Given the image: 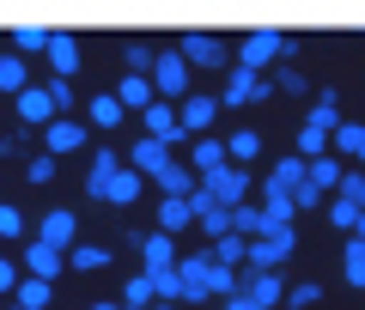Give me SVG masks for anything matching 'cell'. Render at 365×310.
Returning <instances> with one entry per match:
<instances>
[{
	"label": "cell",
	"mask_w": 365,
	"mask_h": 310,
	"mask_svg": "<svg viewBox=\"0 0 365 310\" xmlns=\"http://www.w3.org/2000/svg\"><path fill=\"white\" fill-rule=\"evenodd\" d=\"M292 55H299V43L280 37V31H250L237 43V67H250V73H268L274 61H292Z\"/></svg>",
	"instance_id": "6da1fadb"
},
{
	"label": "cell",
	"mask_w": 365,
	"mask_h": 310,
	"mask_svg": "<svg viewBox=\"0 0 365 310\" xmlns=\"http://www.w3.org/2000/svg\"><path fill=\"white\" fill-rule=\"evenodd\" d=\"M177 55L189 67H225V73H232V49H225V37H213V31H182L177 37Z\"/></svg>",
	"instance_id": "7a4b0ae2"
},
{
	"label": "cell",
	"mask_w": 365,
	"mask_h": 310,
	"mask_svg": "<svg viewBox=\"0 0 365 310\" xmlns=\"http://www.w3.org/2000/svg\"><path fill=\"white\" fill-rule=\"evenodd\" d=\"M292 249H299V232H292V225H274L268 237H256V244H250V268L268 274V268H280Z\"/></svg>",
	"instance_id": "3957f363"
},
{
	"label": "cell",
	"mask_w": 365,
	"mask_h": 310,
	"mask_svg": "<svg viewBox=\"0 0 365 310\" xmlns=\"http://www.w3.org/2000/svg\"><path fill=\"white\" fill-rule=\"evenodd\" d=\"M153 91H158L165 103H182V98H189V61H182L177 49L158 55V67H153Z\"/></svg>",
	"instance_id": "277c9868"
},
{
	"label": "cell",
	"mask_w": 365,
	"mask_h": 310,
	"mask_svg": "<svg viewBox=\"0 0 365 310\" xmlns=\"http://www.w3.org/2000/svg\"><path fill=\"white\" fill-rule=\"evenodd\" d=\"M201 189H207L220 207H244L250 201V170L244 165H225V170H213V177H201Z\"/></svg>",
	"instance_id": "5b68a950"
},
{
	"label": "cell",
	"mask_w": 365,
	"mask_h": 310,
	"mask_svg": "<svg viewBox=\"0 0 365 310\" xmlns=\"http://www.w3.org/2000/svg\"><path fill=\"white\" fill-rule=\"evenodd\" d=\"M182 304H201V298H213V256L201 249V256H182Z\"/></svg>",
	"instance_id": "8992f818"
},
{
	"label": "cell",
	"mask_w": 365,
	"mask_h": 310,
	"mask_svg": "<svg viewBox=\"0 0 365 310\" xmlns=\"http://www.w3.org/2000/svg\"><path fill=\"white\" fill-rule=\"evenodd\" d=\"M86 140H91V128H86V122H73V116H55L49 128H43V146H49V158H67V153H79Z\"/></svg>",
	"instance_id": "52a82bcc"
},
{
	"label": "cell",
	"mask_w": 365,
	"mask_h": 310,
	"mask_svg": "<svg viewBox=\"0 0 365 310\" xmlns=\"http://www.w3.org/2000/svg\"><path fill=\"white\" fill-rule=\"evenodd\" d=\"M287 292H292V286L287 280H280V274H256V268H244V298H250V304H262V310H274V304H287Z\"/></svg>",
	"instance_id": "ba28073f"
},
{
	"label": "cell",
	"mask_w": 365,
	"mask_h": 310,
	"mask_svg": "<svg viewBox=\"0 0 365 310\" xmlns=\"http://www.w3.org/2000/svg\"><path fill=\"white\" fill-rule=\"evenodd\" d=\"M146 134H153V140H165V146L189 140V128H182V110H177V103H165V98H158L153 110H146Z\"/></svg>",
	"instance_id": "9c48e42d"
},
{
	"label": "cell",
	"mask_w": 365,
	"mask_h": 310,
	"mask_svg": "<svg viewBox=\"0 0 365 310\" xmlns=\"http://www.w3.org/2000/svg\"><path fill=\"white\" fill-rule=\"evenodd\" d=\"M79 219H73V213H67V207H55V213H43V225H37V237H43V244H49V249H61V256H67V249H73L79 244Z\"/></svg>",
	"instance_id": "30bf717a"
},
{
	"label": "cell",
	"mask_w": 365,
	"mask_h": 310,
	"mask_svg": "<svg viewBox=\"0 0 365 310\" xmlns=\"http://www.w3.org/2000/svg\"><path fill=\"white\" fill-rule=\"evenodd\" d=\"M177 110H182V128H189V140H207V122L220 116V98H201V91H189Z\"/></svg>",
	"instance_id": "8fae6325"
},
{
	"label": "cell",
	"mask_w": 365,
	"mask_h": 310,
	"mask_svg": "<svg viewBox=\"0 0 365 310\" xmlns=\"http://www.w3.org/2000/svg\"><path fill=\"white\" fill-rule=\"evenodd\" d=\"M61 268H67L61 249H49L43 237H31V244H25V274H31V280H49L55 286V274H61Z\"/></svg>",
	"instance_id": "7c38bea8"
},
{
	"label": "cell",
	"mask_w": 365,
	"mask_h": 310,
	"mask_svg": "<svg viewBox=\"0 0 365 310\" xmlns=\"http://www.w3.org/2000/svg\"><path fill=\"white\" fill-rule=\"evenodd\" d=\"M165 165H170V146H165V140H153V134H140V140H134V153H128V170H140V177L153 182Z\"/></svg>",
	"instance_id": "4fadbf2b"
},
{
	"label": "cell",
	"mask_w": 365,
	"mask_h": 310,
	"mask_svg": "<svg viewBox=\"0 0 365 310\" xmlns=\"http://www.w3.org/2000/svg\"><path fill=\"white\" fill-rule=\"evenodd\" d=\"M256 91H262V73H250V67H232V73H225V86H220V110L256 103Z\"/></svg>",
	"instance_id": "5bb4252c"
},
{
	"label": "cell",
	"mask_w": 365,
	"mask_h": 310,
	"mask_svg": "<svg viewBox=\"0 0 365 310\" xmlns=\"http://www.w3.org/2000/svg\"><path fill=\"white\" fill-rule=\"evenodd\" d=\"M122 170H128V165L116 158V146H98V153H91V177H86V189L98 195V201H104V195H110V182H116Z\"/></svg>",
	"instance_id": "9a60e30c"
},
{
	"label": "cell",
	"mask_w": 365,
	"mask_h": 310,
	"mask_svg": "<svg viewBox=\"0 0 365 310\" xmlns=\"http://www.w3.org/2000/svg\"><path fill=\"white\" fill-rule=\"evenodd\" d=\"M13 103H19V122H25V128H49V122L61 116V110H55V98H49L43 86H31L25 98H13Z\"/></svg>",
	"instance_id": "2e32d148"
},
{
	"label": "cell",
	"mask_w": 365,
	"mask_h": 310,
	"mask_svg": "<svg viewBox=\"0 0 365 310\" xmlns=\"http://www.w3.org/2000/svg\"><path fill=\"white\" fill-rule=\"evenodd\" d=\"M140 262H146V274H170V268H182V256H177V237L153 232V237H146V249H140Z\"/></svg>",
	"instance_id": "e0dca14e"
},
{
	"label": "cell",
	"mask_w": 365,
	"mask_h": 310,
	"mask_svg": "<svg viewBox=\"0 0 365 310\" xmlns=\"http://www.w3.org/2000/svg\"><path fill=\"white\" fill-rule=\"evenodd\" d=\"M225 165H232V153H225V140H220V134L195 140V153H189V170H195V177H213V170H225Z\"/></svg>",
	"instance_id": "ac0fdd59"
},
{
	"label": "cell",
	"mask_w": 365,
	"mask_h": 310,
	"mask_svg": "<svg viewBox=\"0 0 365 310\" xmlns=\"http://www.w3.org/2000/svg\"><path fill=\"white\" fill-rule=\"evenodd\" d=\"M73 73H79V43L67 31H55L49 37V79H73Z\"/></svg>",
	"instance_id": "d6986e66"
},
{
	"label": "cell",
	"mask_w": 365,
	"mask_h": 310,
	"mask_svg": "<svg viewBox=\"0 0 365 310\" xmlns=\"http://www.w3.org/2000/svg\"><path fill=\"white\" fill-rule=\"evenodd\" d=\"M116 98H122V110H140V116H146V110L158 103V91H153V79H146V73H122Z\"/></svg>",
	"instance_id": "ffe728a7"
},
{
	"label": "cell",
	"mask_w": 365,
	"mask_h": 310,
	"mask_svg": "<svg viewBox=\"0 0 365 310\" xmlns=\"http://www.w3.org/2000/svg\"><path fill=\"white\" fill-rule=\"evenodd\" d=\"M262 213H268V225H292V219H299V195L268 182V189H262Z\"/></svg>",
	"instance_id": "44dd1931"
},
{
	"label": "cell",
	"mask_w": 365,
	"mask_h": 310,
	"mask_svg": "<svg viewBox=\"0 0 365 310\" xmlns=\"http://www.w3.org/2000/svg\"><path fill=\"white\" fill-rule=\"evenodd\" d=\"M153 182H158V189H165V195H177V201H189V195L201 189V177H195V170H189V165H177V158H170V165L158 170Z\"/></svg>",
	"instance_id": "7402d4cb"
},
{
	"label": "cell",
	"mask_w": 365,
	"mask_h": 310,
	"mask_svg": "<svg viewBox=\"0 0 365 310\" xmlns=\"http://www.w3.org/2000/svg\"><path fill=\"white\" fill-rule=\"evenodd\" d=\"M232 232H237V237H250V244L274 232V225H268V213H262V201H244V207H232Z\"/></svg>",
	"instance_id": "603a6c76"
},
{
	"label": "cell",
	"mask_w": 365,
	"mask_h": 310,
	"mask_svg": "<svg viewBox=\"0 0 365 310\" xmlns=\"http://www.w3.org/2000/svg\"><path fill=\"white\" fill-rule=\"evenodd\" d=\"M158 232H165V237H177L182 232V225H195V207H189V201H177V195H165V201H158Z\"/></svg>",
	"instance_id": "cb8c5ba5"
},
{
	"label": "cell",
	"mask_w": 365,
	"mask_h": 310,
	"mask_svg": "<svg viewBox=\"0 0 365 310\" xmlns=\"http://www.w3.org/2000/svg\"><path fill=\"white\" fill-rule=\"evenodd\" d=\"M0 91H6V98H25V91H31L25 55H0Z\"/></svg>",
	"instance_id": "d4e9b609"
},
{
	"label": "cell",
	"mask_w": 365,
	"mask_h": 310,
	"mask_svg": "<svg viewBox=\"0 0 365 310\" xmlns=\"http://www.w3.org/2000/svg\"><path fill=\"white\" fill-rule=\"evenodd\" d=\"M304 177H311V165H304L299 153L274 158V170H268V182H274V189H292V195H299V182H304Z\"/></svg>",
	"instance_id": "484cf974"
},
{
	"label": "cell",
	"mask_w": 365,
	"mask_h": 310,
	"mask_svg": "<svg viewBox=\"0 0 365 310\" xmlns=\"http://www.w3.org/2000/svg\"><path fill=\"white\" fill-rule=\"evenodd\" d=\"M213 262H220V268H250V237L225 232L220 244H213Z\"/></svg>",
	"instance_id": "4316f807"
},
{
	"label": "cell",
	"mask_w": 365,
	"mask_h": 310,
	"mask_svg": "<svg viewBox=\"0 0 365 310\" xmlns=\"http://www.w3.org/2000/svg\"><path fill=\"white\" fill-rule=\"evenodd\" d=\"M335 153L353 158V165H365V122H341L335 128Z\"/></svg>",
	"instance_id": "83f0119b"
},
{
	"label": "cell",
	"mask_w": 365,
	"mask_h": 310,
	"mask_svg": "<svg viewBox=\"0 0 365 310\" xmlns=\"http://www.w3.org/2000/svg\"><path fill=\"white\" fill-rule=\"evenodd\" d=\"M311 128H323V134H335L341 128V103H335V91H317V103H311Z\"/></svg>",
	"instance_id": "f1b7e54d"
},
{
	"label": "cell",
	"mask_w": 365,
	"mask_h": 310,
	"mask_svg": "<svg viewBox=\"0 0 365 310\" xmlns=\"http://www.w3.org/2000/svg\"><path fill=\"white\" fill-rule=\"evenodd\" d=\"M49 292H55L49 280H31V274H25L19 292H13V304H19V310H49Z\"/></svg>",
	"instance_id": "f546056e"
},
{
	"label": "cell",
	"mask_w": 365,
	"mask_h": 310,
	"mask_svg": "<svg viewBox=\"0 0 365 310\" xmlns=\"http://www.w3.org/2000/svg\"><path fill=\"white\" fill-rule=\"evenodd\" d=\"M122 116H128V110H122V98H116V91L91 98V128H122Z\"/></svg>",
	"instance_id": "4dcf8cb0"
},
{
	"label": "cell",
	"mask_w": 365,
	"mask_h": 310,
	"mask_svg": "<svg viewBox=\"0 0 365 310\" xmlns=\"http://www.w3.org/2000/svg\"><path fill=\"white\" fill-rule=\"evenodd\" d=\"M49 37L55 31H43V25H19L13 31V55H49Z\"/></svg>",
	"instance_id": "1f68e13d"
},
{
	"label": "cell",
	"mask_w": 365,
	"mask_h": 310,
	"mask_svg": "<svg viewBox=\"0 0 365 310\" xmlns=\"http://www.w3.org/2000/svg\"><path fill=\"white\" fill-rule=\"evenodd\" d=\"M122 304H134V310H153V304H158V286H153V274H134V280L122 286Z\"/></svg>",
	"instance_id": "d6a6232c"
},
{
	"label": "cell",
	"mask_w": 365,
	"mask_h": 310,
	"mask_svg": "<svg viewBox=\"0 0 365 310\" xmlns=\"http://www.w3.org/2000/svg\"><path fill=\"white\" fill-rule=\"evenodd\" d=\"M140 189H146V177H140V170H122V177L110 182V195H104V201H116V207H134V201H140Z\"/></svg>",
	"instance_id": "836d02e7"
},
{
	"label": "cell",
	"mask_w": 365,
	"mask_h": 310,
	"mask_svg": "<svg viewBox=\"0 0 365 310\" xmlns=\"http://www.w3.org/2000/svg\"><path fill=\"white\" fill-rule=\"evenodd\" d=\"M104 262H110V249H98V244H73V249H67V268H73V274H98Z\"/></svg>",
	"instance_id": "e575fe53"
},
{
	"label": "cell",
	"mask_w": 365,
	"mask_h": 310,
	"mask_svg": "<svg viewBox=\"0 0 365 310\" xmlns=\"http://www.w3.org/2000/svg\"><path fill=\"white\" fill-rule=\"evenodd\" d=\"M122 67H128V73H146V79H153V67H158V55H153V43H140V37H134L128 49H122Z\"/></svg>",
	"instance_id": "d590c367"
},
{
	"label": "cell",
	"mask_w": 365,
	"mask_h": 310,
	"mask_svg": "<svg viewBox=\"0 0 365 310\" xmlns=\"http://www.w3.org/2000/svg\"><path fill=\"white\" fill-rule=\"evenodd\" d=\"M341 177H347V170H341V158H335V153H329V158H317V165H311V182H317L323 195H335V189H341Z\"/></svg>",
	"instance_id": "8d00e7d4"
},
{
	"label": "cell",
	"mask_w": 365,
	"mask_h": 310,
	"mask_svg": "<svg viewBox=\"0 0 365 310\" xmlns=\"http://www.w3.org/2000/svg\"><path fill=\"white\" fill-rule=\"evenodd\" d=\"M329 219H335L347 237H359V219H365V207H353V201H341V195H335V201H329Z\"/></svg>",
	"instance_id": "74e56055"
},
{
	"label": "cell",
	"mask_w": 365,
	"mask_h": 310,
	"mask_svg": "<svg viewBox=\"0 0 365 310\" xmlns=\"http://www.w3.org/2000/svg\"><path fill=\"white\" fill-rule=\"evenodd\" d=\"M225 153H232V165H250V158L262 153V134H250V128H237L232 140H225Z\"/></svg>",
	"instance_id": "f35d334b"
},
{
	"label": "cell",
	"mask_w": 365,
	"mask_h": 310,
	"mask_svg": "<svg viewBox=\"0 0 365 310\" xmlns=\"http://www.w3.org/2000/svg\"><path fill=\"white\" fill-rule=\"evenodd\" d=\"M341 268H347V286H365V237H347V256H341Z\"/></svg>",
	"instance_id": "ab89813d"
},
{
	"label": "cell",
	"mask_w": 365,
	"mask_h": 310,
	"mask_svg": "<svg viewBox=\"0 0 365 310\" xmlns=\"http://www.w3.org/2000/svg\"><path fill=\"white\" fill-rule=\"evenodd\" d=\"M287 304H292V310H311V304H323V286H317V280H299V286L287 292Z\"/></svg>",
	"instance_id": "60d3db41"
},
{
	"label": "cell",
	"mask_w": 365,
	"mask_h": 310,
	"mask_svg": "<svg viewBox=\"0 0 365 310\" xmlns=\"http://www.w3.org/2000/svg\"><path fill=\"white\" fill-rule=\"evenodd\" d=\"M335 195H341V201H353V207H365V165H359V170H347Z\"/></svg>",
	"instance_id": "b9f144b4"
},
{
	"label": "cell",
	"mask_w": 365,
	"mask_h": 310,
	"mask_svg": "<svg viewBox=\"0 0 365 310\" xmlns=\"http://www.w3.org/2000/svg\"><path fill=\"white\" fill-rule=\"evenodd\" d=\"M274 86H280V91H292V98H311V79H304L299 67H280V73H274Z\"/></svg>",
	"instance_id": "7bdbcfd3"
},
{
	"label": "cell",
	"mask_w": 365,
	"mask_h": 310,
	"mask_svg": "<svg viewBox=\"0 0 365 310\" xmlns=\"http://www.w3.org/2000/svg\"><path fill=\"white\" fill-rule=\"evenodd\" d=\"M43 91L55 98V110H73V79H43Z\"/></svg>",
	"instance_id": "ee69618b"
},
{
	"label": "cell",
	"mask_w": 365,
	"mask_h": 310,
	"mask_svg": "<svg viewBox=\"0 0 365 310\" xmlns=\"http://www.w3.org/2000/svg\"><path fill=\"white\" fill-rule=\"evenodd\" d=\"M25 177H31V182H55V158H49V153H37V158L25 165Z\"/></svg>",
	"instance_id": "f6af8a7d"
},
{
	"label": "cell",
	"mask_w": 365,
	"mask_h": 310,
	"mask_svg": "<svg viewBox=\"0 0 365 310\" xmlns=\"http://www.w3.org/2000/svg\"><path fill=\"white\" fill-rule=\"evenodd\" d=\"M0 237H25V213L19 207H0Z\"/></svg>",
	"instance_id": "bcb514c9"
},
{
	"label": "cell",
	"mask_w": 365,
	"mask_h": 310,
	"mask_svg": "<svg viewBox=\"0 0 365 310\" xmlns=\"http://www.w3.org/2000/svg\"><path fill=\"white\" fill-rule=\"evenodd\" d=\"M19 280H25V268H13V262L0 256V292H19Z\"/></svg>",
	"instance_id": "7dc6e473"
},
{
	"label": "cell",
	"mask_w": 365,
	"mask_h": 310,
	"mask_svg": "<svg viewBox=\"0 0 365 310\" xmlns=\"http://www.w3.org/2000/svg\"><path fill=\"white\" fill-rule=\"evenodd\" d=\"M25 153V134H0V158H19Z\"/></svg>",
	"instance_id": "c3c4849f"
},
{
	"label": "cell",
	"mask_w": 365,
	"mask_h": 310,
	"mask_svg": "<svg viewBox=\"0 0 365 310\" xmlns=\"http://www.w3.org/2000/svg\"><path fill=\"white\" fill-rule=\"evenodd\" d=\"M220 310H262V304H250V298H244V292H237V298H225V304H220Z\"/></svg>",
	"instance_id": "681fc988"
},
{
	"label": "cell",
	"mask_w": 365,
	"mask_h": 310,
	"mask_svg": "<svg viewBox=\"0 0 365 310\" xmlns=\"http://www.w3.org/2000/svg\"><path fill=\"white\" fill-rule=\"evenodd\" d=\"M91 310H122V304H91Z\"/></svg>",
	"instance_id": "f907efd6"
},
{
	"label": "cell",
	"mask_w": 365,
	"mask_h": 310,
	"mask_svg": "<svg viewBox=\"0 0 365 310\" xmlns=\"http://www.w3.org/2000/svg\"><path fill=\"white\" fill-rule=\"evenodd\" d=\"M153 310H177V304H153Z\"/></svg>",
	"instance_id": "816d5d0a"
},
{
	"label": "cell",
	"mask_w": 365,
	"mask_h": 310,
	"mask_svg": "<svg viewBox=\"0 0 365 310\" xmlns=\"http://www.w3.org/2000/svg\"><path fill=\"white\" fill-rule=\"evenodd\" d=\"M359 237H365V219H359Z\"/></svg>",
	"instance_id": "f5cc1de1"
}]
</instances>
